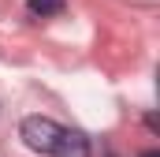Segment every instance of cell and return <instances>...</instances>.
Returning a JSON list of instances; mask_svg holds the SVG:
<instances>
[{
  "label": "cell",
  "mask_w": 160,
  "mask_h": 157,
  "mask_svg": "<svg viewBox=\"0 0 160 157\" xmlns=\"http://www.w3.org/2000/svg\"><path fill=\"white\" fill-rule=\"evenodd\" d=\"M60 135H63V123H56L52 116H26L22 123H19V138H22V146L34 150V154H45V157H52Z\"/></svg>",
  "instance_id": "1"
},
{
  "label": "cell",
  "mask_w": 160,
  "mask_h": 157,
  "mask_svg": "<svg viewBox=\"0 0 160 157\" xmlns=\"http://www.w3.org/2000/svg\"><path fill=\"white\" fill-rule=\"evenodd\" d=\"M52 157H93V146H89V138H86L82 131L63 127V135H60V142H56Z\"/></svg>",
  "instance_id": "2"
},
{
  "label": "cell",
  "mask_w": 160,
  "mask_h": 157,
  "mask_svg": "<svg viewBox=\"0 0 160 157\" xmlns=\"http://www.w3.org/2000/svg\"><path fill=\"white\" fill-rule=\"evenodd\" d=\"M67 8V0H26V11L38 15V19H48V15H60Z\"/></svg>",
  "instance_id": "3"
},
{
  "label": "cell",
  "mask_w": 160,
  "mask_h": 157,
  "mask_svg": "<svg viewBox=\"0 0 160 157\" xmlns=\"http://www.w3.org/2000/svg\"><path fill=\"white\" fill-rule=\"evenodd\" d=\"M142 157H160V154H157V150H145V154H142Z\"/></svg>",
  "instance_id": "4"
}]
</instances>
